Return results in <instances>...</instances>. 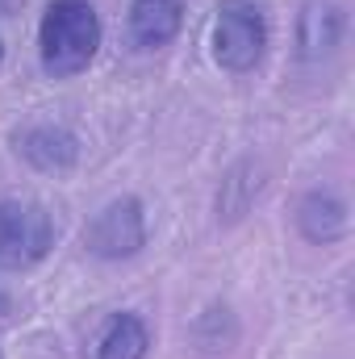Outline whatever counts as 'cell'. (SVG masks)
Masks as SVG:
<instances>
[{"label":"cell","instance_id":"cell-2","mask_svg":"<svg viewBox=\"0 0 355 359\" xmlns=\"http://www.w3.org/2000/svg\"><path fill=\"white\" fill-rule=\"evenodd\" d=\"M267 46V21L255 0H222L213 17V63L222 72H255Z\"/></svg>","mask_w":355,"mask_h":359},{"label":"cell","instance_id":"cell-3","mask_svg":"<svg viewBox=\"0 0 355 359\" xmlns=\"http://www.w3.org/2000/svg\"><path fill=\"white\" fill-rule=\"evenodd\" d=\"M55 247V222L38 201H0V271L38 268Z\"/></svg>","mask_w":355,"mask_h":359},{"label":"cell","instance_id":"cell-9","mask_svg":"<svg viewBox=\"0 0 355 359\" xmlns=\"http://www.w3.org/2000/svg\"><path fill=\"white\" fill-rule=\"evenodd\" d=\"M151 330L138 313H109L92 339V359H147Z\"/></svg>","mask_w":355,"mask_h":359},{"label":"cell","instance_id":"cell-13","mask_svg":"<svg viewBox=\"0 0 355 359\" xmlns=\"http://www.w3.org/2000/svg\"><path fill=\"white\" fill-rule=\"evenodd\" d=\"M0 59H4V38H0Z\"/></svg>","mask_w":355,"mask_h":359},{"label":"cell","instance_id":"cell-5","mask_svg":"<svg viewBox=\"0 0 355 359\" xmlns=\"http://www.w3.org/2000/svg\"><path fill=\"white\" fill-rule=\"evenodd\" d=\"M13 147L29 168L51 172V176L72 172L80 163V138L63 126H25L13 134Z\"/></svg>","mask_w":355,"mask_h":359},{"label":"cell","instance_id":"cell-4","mask_svg":"<svg viewBox=\"0 0 355 359\" xmlns=\"http://www.w3.org/2000/svg\"><path fill=\"white\" fill-rule=\"evenodd\" d=\"M84 247L96 259H130L147 247V213L138 196L109 201L84 230Z\"/></svg>","mask_w":355,"mask_h":359},{"label":"cell","instance_id":"cell-6","mask_svg":"<svg viewBox=\"0 0 355 359\" xmlns=\"http://www.w3.org/2000/svg\"><path fill=\"white\" fill-rule=\"evenodd\" d=\"M343 42V8L335 0H305L297 17V50L301 59L318 63L330 59Z\"/></svg>","mask_w":355,"mask_h":359},{"label":"cell","instance_id":"cell-8","mask_svg":"<svg viewBox=\"0 0 355 359\" xmlns=\"http://www.w3.org/2000/svg\"><path fill=\"white\" fill-rule=\"evenodd\" d=\"M347 226H351V217H347V201L343 196L322 192V188L301 196V205H297V230L309 243L330 247V243H339L347 234Z\"/></svg>","mask_w":355,"mask_h":359},{"label":"cell","instance_id":"cell-10","mask_svg":"<svg viewBox=\"0 0 355 359\" xmlns=\"http://www.w3.org/2000/svg\"><path fill=\"white\" fill-rule=\"evenodd\" d=\"M255 192H260V172H255V163H239L230 176L222 180V192H217V213H222L226 222L243 217Z\"/></svg>","mask_w":355,"mask_h":359},{"label":"cell","instance_id":"cell-11","mask_svg":"<svg viewBox=\"0 0 355 359\" xmlns=\"http://www.w3.org/2000/svg\"><path fill=\"white\" fill-rule=\"evenodd\" d=\"M21 8V0H0V17H8V13H17Z\"/></svg>","mask_w":355,"mask_h":359},{"label":"cell","instance_id":"cell-12","mask_svg":"<svg viewBox=\"0 0 355 359\" xmlns=\"http://www.w3.org/2000/svg\"><path fill=\"white\" fill-rule=\"evenodd\" d=\"M8 313H13V301H8V297L0 292V318H8Z\"/></svg>","mask_w":355,"mask_h":359},{"label":"cell","instance_id":"cell-7","mask_svg":"<svg viewBox=\"0 0 355 359\" xmlns=\"http://www.w3.org/2000/svg\"><path fill=\"white\" fill-rule=\"evenodd\" d=\"M126 25L138 50H163L184 25V0H130Z\"/></svg>","mask_w":355,"mask_h":359},{"label":"cell","instance_id":"cell-1","mask_svg":"<svg viewBox=\"0 0 355 359\" xmlns=\"http://www.w3.org/2000/svg\"><path fill=\"white\" fill-rule=\"evenodd\" d=\"M100 50V17L88 0H51L38 25V55L51 80L88 72Z\"/></svg>","mask_w":355,"mask_h":359}]
</instances>
